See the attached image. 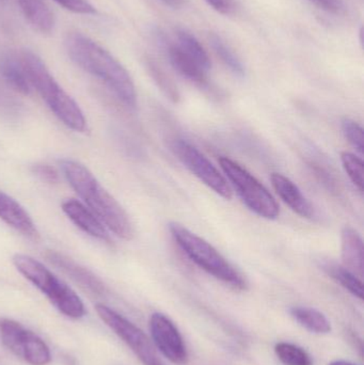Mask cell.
<instances>
[{
	"label": "cell",
	"mask_w": 364,
	"mask_h": 365,
	"mask_svg": "<svg viewBox=\"0 0 364 365\" xmlns=\"http://www.w3.org/2000/svg\"><path fill=\"white\" fill-rule=\"evenodd\" d=\"M172 151L180 162L214 192L224 199H232V189L228 181L196 147L183 139H177L173 141Z\"/></svg>",
	"instance_id": "9c48e42d"
},
{
	"label": "cell",
	"mask_w": 364,
	"mask_h": 365,
	"mask_svg": "<svg viewBox=\"0 0 364 365\" xmlns=\"http://www.w3.org/2000/svg\"><path fill=\"white\" fill-rule=\"evenodd\" d=\"M329 365H356L352 364V362L344 361V360H336V361L331 362Z\"/></svg>",
	"instance_id": "1f68e13d"
},
{
	"label": "cell",
	"mask_w": 364,
	"mask_h": 365,
	"mask_svg": "<svg viewBox=\"0 0 364 365\" xmlns=\"http://www.w3.org/2000/svg\"><path fill=\"white\" fill-rule=\"evenodd\" d=\"M147 66L152 78L154 79V81L160 88V90L166 94L167 98H170L173 103L179 102V90H177V86L175 85L172 79L165 73V71L160 66H158L152 60L147 61Z\"/></svg>",
	"instance_id": "cb8c5ba5"
},
{
	"label": "cell",
	"mask_w": 364,
	"mask_h": 365,
	"mask_svg": "<svg viewBox=\"0 0 364 365\" xmlns=\"http://www.w3.org/2000/svg\"><path fill=\"white\" fill-rule=\"evenodd\" d=\"M293 319L310 332L325 334L331 332V325L327 317L316 309L307 307H294L291 309Z\"/></svg>",
	"instance_id": "d6986e66"
},
{
	"label": "cell",
	"mask_w": 364,
	"mask_h": 365,
	"mask_svg": "<svg viewBox=\"0 0 364 365\" xmlns=\"http://www.w3.org/2000/svg\"><path fill=\"white\" fill-rule=\"evenodd\" d=\"M271 184L282 201L290 206L291 210L303 218L313 219L316 216L313 205L303 195L301 189L288 178L280 173H273L271 175Z\"/></svg>",
	"instance_id": "4fadbf2b"
},
{
	"label": "cell",
	"mask_w": 364,
	"mask_h": 365,
	"mask_svg": "<svg viewBox=\"0 0 364 365\" xmlns=\"http://www.w3.org/2000/svg\"><path fill=\"white\" fill-rule=\"evenodd\" d=\"M160 1L164 2L166 6H170V8L177 9L183 6L185 0H160Z\"/></svg>",
	"instance_id": "4dcf8cb0"
},
{
	"label": "cell",
	"mask_w": 364,
	"mask_h": 365,
	"mask_svg": "<svg viewBox=\"0 0 364 365\" xmlns=\"http://www.w3.org/2000/svg\"><path fill=\"white\" fill-rule=\"evenodd\" d=\"M0 219L29 240H40V233L25 208L2 191H0Z\"/></svg>",
	"instance_id": "7c38bea8"
},
{
	"label": "cell",
	"mask_w": 364,
	"mask_h": 365,
	"mask_svg": "<svg viewBox=\"0 0 364 365\" xmlns=\"http://www.w3.org/2000/svg\"><path fill=\"white\" fill-rule=\"evenodd\" d=\"M66 51L74 63L106 83L128 107L137 106L134 81L126 68L95 41L80 32H70L64 40Z\"/></svg>",
	"instance_id": "6da1fadb"
},
{
	"label": "cell",
	"mask_w": 364,
	"mask_h": 365,
	"mask_svg": "<svg viewBox=\"0 0 364 365\" xmlns=\"http://www.w3.org/2000/svg\"><path fill=\"white\" fill-rule=\"evenodd\" d=\"M0 1H4V0H0Z\"/></svg>",
	"instance_id": "d6a6232c"
},
{
	"label": "cell",
	"mask_w": 364,
	"mask_h": 365,
	"mask_svg": "<svg viewBox=\"0 0 364 365\" xmlns=\"http://www.w3.org/2000/svg\"><path fill=\"white\" fill-rule=\"evenodd\" d=\"M0 72L8 85L12 87L15 91L25 94V96L30 93L31 86L26 76L19 58L6 57L2 59L1 63H0Z\"/></svg>",
	"instance_id": "ffe728a7"
},
{
	"label": "cell",
	"mask_w": 364,
	"mask_h": 365,
	"mask_svg": "<svg viewBox=\"0 0 364 365\" xmlns=\"http://www.w3.org/2000/svg\"><path fill=\"white\" fill-rule=\"evenodd\" d=\"M211 8L220 14L230 15L235 12V0H205Z\"/></svg>",
	"instance_id": "f1b7e54d"
},
{
	"label": "cell",
	"mask_w": 364,
	"mask_h": 365,
	"mask_svg": "<svg viewBox=\"0 0 364 365\" xmlns=\"http://www.w3.org/2000/svg\"><path fill=\"white\" fill-rule=\"evenodd\" d=\"M19 58L30 86L38 91L56 117L71 130L85 132L87 121L80 107L51 76L44 62L30 51H21Z\"/></svg>",
	"instance_id": "3957f363"
},
{
	"label": "cell",
	"mask_w": 364,
	"mask_h": 365,
	"mask_svg": "<svg viewBox=\"0 0 364 365\" xmlns=\"http://www.w3.org/2000/svg\"><path fill=\"white\" fill-rule=\"evenodd\" d=\"M322 269L331 277V279L339 283L346 291L350 292L355 297L363 299V280L355 276L352 272L346 269L343 265H339L333 261H324L321 264Z\"/></svg>",
	"instance_id": "ac0fdd59"
},
{
	"label": "cell",
	"mask_w": 364,
	"mask_h": 365,
	"mask_svg": "<svg viewBox=\"0 0 364 365\" xmlns=\"http://www.w3.org/2000/svg\"><path fill=\"white\" fill-rule=\"evenodd\" d=\"M341 162L350 181L359 189L360 192H363L364 165L363 160L350 152H342Z\"/></svg>",
	"instance_id": "d4e9b609"
},
{
	"label": "cell",
	"mask_w": 364,
	"mask_h": 365,
	"mask_svg": "<svg viewBox=\"0 0 364 365\" xmlns=\"http://www.w3.org/2000/svg\"><path fill=\"white\" fill-rule=\"evenodd\" d=\"M16 269L38 287L60 313L68 319H79L85 315V304L79 296L48 268L33 257L16 255L13 257Z\"/></svg>",
	"instance_id": "5b68a950"
},
{
	"label": "cell",
	"mask_w": 364,
	"mask_h": 365,
	"mask_svg": "<svg viewBox=\"0 0 364 365\" xmlns=\"http://www.w3.org/2000/svg\"><path fill=\"white\" fill-rule=\"evenodd\" d=\"M209 43H211L212 48L214 49L216 55L224 62V66L231 72L234 73L237 76L245 75V68H244L241 60L219 36H216V34H211L209 36Z\"/></svg>",
	"instance_id": "7402d4cb"
},
{
	"label": "cell",
	"mask_w": 364,
	"mask_h": 365,
	"mask_svg": "<svg viewBox=\"0 0 364 365\" xmlns=\"http://www.w3.org/2000/svg\"><path fill=\"white\" fill-rule=\"evenodd\" d=\"M169 230L177 246L198 267L233 289H247V281L243 274L209 242L180 223L171 222Z\"/></svg>",
	"instance_id": "277c9868"
},
{
	"label": "cell",
	"mask_w": 364,
	"mask_h": 365,
	"mask_svg": "<svg viewBox=\"0 0 364 365\" xmlns=\"http://www.w3.org/2000/svg\"><path fill=\"white\" fill-rule=\"evenodd\" d=\"M45 259L53 264L56 267L68 274L77 284L80 285L83 289L94 294V295H104L106 293V287L104 283L87 268L77 264L70 257H66L62 253L53 250H47L45 253Z\"/></svg>",
	"instance_id": "8fae6325"
},
{
	"label": "cell",
	"mask_w": 364,
	"mask_h": 365,
	"mask_svg": "<svg viewBox=\"0 0 364 365\" xmlns=\"http://www.w3.org/2000/svg\"><path fill=\"white\" fill-rule=\"evenodd\" d=\"M32 171L36 177L40 178L42 181L49 182V184H57L60 181L59 173L53 167L48 165H34L32 167Z\"/></svg>",
	"instance_id": "83f0119b"
},
{
	"label": "cell",
	"mask_w": 364,
	"mask_h": 365,
	"mask_svg": "<svg viewBox=\"0 0 364 365\" xmlns=\"http://www.w3.org/2000/svg\"><path fill=\"white\" fill-rule=\"evenodd\" d=\"M310 1L320 6L323 10L328 11L331 13H340L343 9V2L342 0H310Z\"/></svg>",
	"instance_id": "f546056e"
},
{
	"label": "cell",
	"mask_w": 364,
	"mask_h": 365,
	"mask_svg": "<svg viewBox=\"0 0 364 365\" xmlns=\"http://www.w3.org/2000/svg\"><path fill=\"white\" fill-rule=\"evenodd\" d=\"M168 56L171 66L181 76L199 87H209V71L205 70L194 58L182 51L175 43L169 45Z\"/></svg>",
	"instance_id": "2e32d148"
},
{
	"label": "cell",
	"mask_w": 364,
	"mask_h": 365,
	"mask_svg": "<svg viewBox=\"0 0 364 365\" xmlns=\"http://www.w3.org/2000/svg\"><path fill=\"white\" fill-rule=\"evenodd\" d=\"M219 165L229 181L236 189L241 201L251 212L269 220L278 218L279 205L262 182L231 158L222 156L219 158Z\"/></svg>",
	"instance_id": "8992f818"
},
{
	"label": "cell",
	"mask_w": 364,
	"mask_h": 365,
	"mask_svg": "<svg viewBox=\"0 0 364 365\" xmlns=\"http://www.w3.org/2000/svg\"><path fill=\"white\" fill-rule=\"evenodd\" d=\"M64 214L85 233L103 242H110V236L103 223L96 218L93 212H90L85 205L75 199H68L62 203Z\"/></svg>",
	"instance_id": "5bb4252c"
},
{
	"label": "cell",
	"mask_w": 364,
	"mask_h": 365,
	"mask_svg": "<svg viewBox=\"0 0 364 365\" xmlns=\"http://www.w3.org/2000/svg\"><path fill=\"white\" fill-rule=\"evenodd\" d=\"M0 340L13 355L30 365H48L51 349L31 330L9 319H0Z\"/></svg>",
	"instance_id": "52a82bcc"
},
{
	"label": "cell",
	"mask_w": 364,
	"mask_h": 365,
	"mask_svg": "<svg viewBox=\"0 0 364 365\" xmlns=\"http://www.w3.org/2000/svg\"><path fill=\"white\" fill-rule=\"evenodd\" d=\"M150 331L154 344L165 358L177 365L187 364L188 353L179 329L162 313H154L150 319Z\"/></svg>",
	"instance_id": "30bf717a"
},
{
	"label": "cell",
	"mask_w": 364,
	"mask_h": 365,
	"mask_svg": "<svg viewBox=\"0 0 364 365\" xmlns=\"http://www.w3.org/2000/svg\"><path fill=\"white\" fill-rule=\"evenodd\" d=\"M342 130L348 143L363 155L364 152V135L360 125L350 118L342 120Z\"/></svg>",
	"instance_id": "484cf974"
},
{
	"label": "cell",
	"mask_w": 364,
	"mask_h": 365,
	"mask_svg": "<svg viewBox=\"0 0 364 365\" xmlns=\"http://www.w3.org/2000/svg\"><path fill=\"white\" fill-rule=\"evenodd\" d=\"M175 44L185 51L190 57L194 58L198 63H200L207 71L211 68V59L204 47L197 40L196 36H192L186 30H179L177 32V41Z\"/></svg>",
	"instance_id": "44dd1931"
},
{
	"label": "cell",
	"mask_w": 364,
	"mask_h": 365,
	"mask_svg": "<svg viewBox=\"0 0 364 365\" xmlns=\"http://www.w3.org/2000/svg\"><path fill=\"white\" fill-rule=\"evenodd\" d=\"M60 164L68 184L89 206L98 220L105 223L118 237L124 240H132L134 227L130 217L89 169L74 160H64Z\"/></svg>",
	"instance_id": "7a4b0ae2"
},
{
	"label": "cell",
	"mask_w": 364,
	"mask_h": 365,
	"mask_svg": "<svg viewBox=\"0 0 364 365\" xmlns=\"http://www.w3.org/2000/svg\"><path fill=\"white\" fill-rule=\"evenodd\" d=\"M275 353L284 365H313L311 357L305 349L291 343H278Z\"/></svg>",
	"instance_id": "603a6c76"
},
{
	"label": "cell",
	"mask_w": 364,
	"mask_h": 365,
	"mask_svg": "<svg viewBox=\"0 0 364 365\" xmlns=\"http://www.w3.org/2000/svg\"><path fill=\"white\" fill-rule=\"evenodd\" d=\"M95 311L103 323L110 328L145 365H164L151 340L132 322L105 304H98Z\"/></svg>",
	"instance_id": "ba28073f"
},
{
	"label": "cell",
	"mask_w": 364,
	"mask_h": 365,
	"mask_svg": "<svg viewBox=\"0 0 364 365\" xmlns=\"http://www.w3.org/2000/svg\"><path fill=\"white\" fill-rule=\"evenodd\" d=\"M30 25L41 34H48L55 28V15L44 0H15Z\"/></svg>",
	"instance_id": "e0dca14e"
},
{
	"label": "cell",
	"mask_w": 364,
	"mask_h": 365,
	"mask_svg": "<svg viewBox=\"0 0 364 365\" xmlns=\"http://www.w3.org/2000/svg\"><path fill=\"white\" fill-rule=\"evenodd\" d=\"M341 255L343 266L363 280L364 276L363 240L354 227L346 225L341 233Z\"/></svg>",
	"instance_id": "9a60e30c"
},
{
	"label": "cell",
	"mask_w": 364,
	"mask_h": 365,
	"mask_svg": "<svg viewBox=\"0 0 364 365\" xmlns=\"http://www.w3.org/2000/svg\"><path fill=\"white\" fill-rule=\"evenodd\" d=\"M59 6L77 14H95L96 10L88 0H53Z\"/></svg>",
	"instance_id": "4316f807"
}]
</instances>
